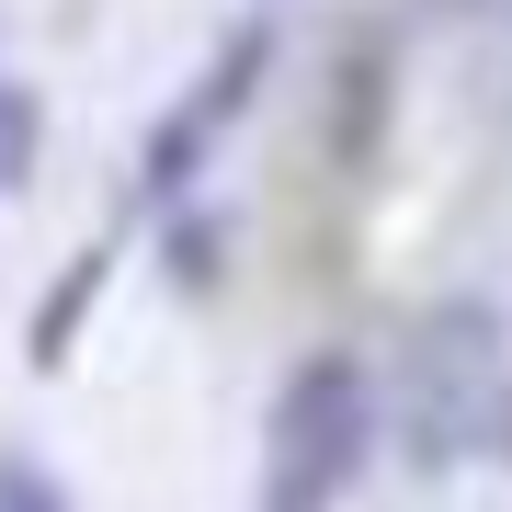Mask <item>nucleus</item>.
<instances>
[{"instance_id":"f257e3e1","label":"nucleus","mask_w":512,"mask_h":512,"mask_svg":"<svg viewBox=\"0 0 512 512\" xmlns=\"http://www.w3.org/2000/svg\"><path fill=\"white\" fill-rule=\"evenodd\" d=\"M376 456V387L353 353H308L274 387V421H262V501L251 512H342L353 478Z\"/></svg>"},{"instance_id":"20e7f679","label":"nucleus","mask_w":512,"mask_h":512,"mask_svg":"<svg viewBox=\"0 0 512 512\" xmlns=\"http://www.w3.org/2000/svg\"><path fill=\"white\" fill-rule=\"evenodd\" d=\"M0 512H69V490H57L35 456H0Z\"/></svg>"},{"instance_id":"39448f33","label":"nucleus","mask_w":512,"mask_h":512,"mask_svg":"<svg viewBox=\"0 0 512 512\" xmlns=\"http://www.w3.org/2000/svg\"><path fill=\"white\" fill-rule=\"evenodd\" d=\"M501 80H512V46H501Z\"/></svg>"},{"instance_id":"f03ea898","label":"nucleus","mask_w":512,"mask_h":512,"mask_svg":"<svg viewBox=\"0 0 512 512\" xmlns=\"http://www.w3.org/2000/svg\"><path fill=\"white\" fill-rule=\"evenodd\" d=\"M262 57H274V35L239 23V35L217 46V69L194 80V103L160 114V137H148V160H137V194H171V183H194V171H205V148H217V137L239 126V103H251V69H262Z\"/></svg>"},{"instance_id":"7ed1b4c3","label":"nucleus","mask_w":512,"mask_h":512,"mask_svg":"<svg viewBox=\"0 0 512 512\" xmlns=\"http://www.w3.org/2000/svg\"><path fill=\"white\" fill-rule=\"evenodd\" d=\"M103 274H114V251H80L69 274H57V296L35 308V365H69V319H80V308L103 296Z\"/></svg>"}]
</instances>
